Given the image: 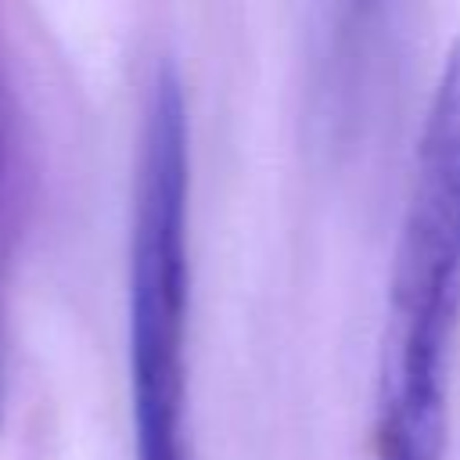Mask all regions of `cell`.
Masks as SVG:
<instances>
[{
	"label": "cell",
	"mask_w": 460,
	"mask_h": 460,
	"mask_svg": "<svg viewBox=\"0 0 460 460\" xmlns=\"http://www.w3.org/2000/svg\"><path fill=\"white\" fill-rule=\"evenodd\" d=\"M187 101L176 65H155L133 190L129 385L137 460H187Z\"/></svg>",
	"instance_id": "cell-1"
},
{
	"label": "cell",
	"mask_w": 460,
	"mask_h": 460,
	"mask_svg": "<svg viewBox=\"0 0 460 460\" xmlns=\"http://www.w3.org/2000/svg\"><path fill=\"white\" fill-rule=\"evenodd\" d=\"M7 410V349H4V316H0V424Z\"/></svg>",
	"instance_id": "cell-2"
}]
</instances>
